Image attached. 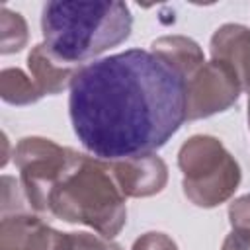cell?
Segmentation results:
<instances>
[{"instance_id": "cell-9", "label": "cell", "mask_w": 250, "mask_h": 250, "mask_svg": "<svg viewBox=\"0 0 250 250\" xmlns=\"http://www.w3.org/2000/svg\"><path fill=\"white\" fill-rule=\"evenodd\" d=\"M213 59L229 62L240 86L250 94V29L238 23H227L215 31L211 37Z\"/></svg>"}, {"instance_id": "cell-18", "label": "cell", "mask_w": 250, "mask_h": 250, "mask_svg": "<svg viewBox=\"0 0 250 250\" xmlns=\"http://www.w3.org/2000/svg\"><path fill=\"white\" fill-rule=\"evenodd\" d=\"M248 125H250V102H248Z\"/></svg>"}, {"instance_id": "cell-6", "label": "cell", "mask_w": 250, "mask_h": 250, "mask_svg": "<svg viewBox=\"0 0 250 250\" xmlns=\"http://www.w3.org/2000/svg\"><path fill=\"white\" fill-rule=\"evenodd\" d=\"M240 90V80L229 62L219 59L203 62L188 78V119L225 111L238 100Z\"/></svg>"}, {"instance_id": "cell-12", "label": "cell", "mask_w": 250, "mask_h": 250, "mask_svg": "<svg viewBox=\"0 0 250 250\" xmlns=\"http://www.w3.org/2000/svg\"><path fill=\"white\" fill-rule=\"evenodd\" d=\"M0 94L2 100L14 105L33 104L41 98V92L31 76L20 68H4L0 76Z\"/></svg>"}, {"instance_id": "cell-11", "label": "cell", "mask_w": 250, "mask_h": 250, "mask_svg": "<svg viewBox=\"0 0 250 250\" xmlns=\"http://www.w3.org/2000/svg\"><path fill=\"white\" fill-rule=\"evenodd\" d=\"M150 51H154L156 55L166 59L174 68H178L186 76V80L205 62L203 51L199 49V45L188 37H182V35L160 37L152 43Z\"/></svg>"}, {"instance_id": "cell-17", "label": "cell", "mask_w": 250, "mask_h": 250, "mask_svg": "<svg viewBox=\"0 0 250 250\" xmlns=\"http://www.w3.org/2000/svg\"><path fill=\"white\" fill-rule=\"evenodd\" d=\"M223 250H250V230H232L225 238Z\"/></svg>"}, {"instance_id": "cell-4", "label": "cell", "mask_w": 250, "mask_h": 250, "mask_svg": "<svg viewBox=\"0 0 250 250\" xmlns=\"http://www.w3.org/2000/svg\"><path fill=\"white\" fill-rule=\"evenodd\" d=\"M184 172V191L199 207H215L236 189L240 170L225 146L207 135H195L178 154Z\"/></svg>"}, {"instance_id": "cell-1", "label": "cell", "mask_w": 250, "mask_h": 250, "mask_svg": "<svg viewBox=\"0 0 250 250\" xmlns=\"http://www.w3.org/2000/svg\"><path fill=\"white\" fill-rule=\"evenodd\" d=\"M68 113L74 135L100 160L152 154L188 119V80L154 51L129 49L80 66Z\"/></svg>"}, {"instance_id": "cell-15", "label": "cell", "mask_w": 250, "mask_h": 250, "mask_svg": "<svg viewBox=\"0 0 250 250\" xmlns=\"http://www.w3.org/2000/svg\"><path fill=\"white\" fill-rule=\"evenodd\" d=\"M232 230H250V195L236 199L229 209Z\"/></svg>"}, {"instance_id": "cell-16", "label": "cell", "mask_w": 250, "mask_h": 250, "mask_svg": "<svg viewBox=\"0 0 250 250\" xmlns=\"http://www.w3.org/2000/svg\"><path fill=\"white\" fill-rule=\"evenodd\" d=\"M133 250H178L174 240L164 232H146L135 240Z\"/></svg>"}, {"instance_id": "cell-2", "label": "cell", "mask_w": 250, "mask_h": 250, "mask_svg": "<svg viewBox=\"0 0 250 250\" xmlns=\"http://www.w3.org/2000/svg\"><path fill=\"white\" fill-rule=\"evenodd\" d=\"M133 16L125 2H47L41 31L47 49L62 62H80L102 55L131 35Z\"/></svg>"}, {"instance_id": "cell-7", "label": "cell", "mask_w": 250, "mask_h": 250, "mask_svg": "<svg viewBox=\"0 0 250 250\" xmlns=\"http://www.w3.org/2000/svg\"><path fill=\"white\" fill-rule=\"evenodd\" d=\"M107 164L125 197H146L158 193L166 184V164L156 154H145Z\"/></svg>"}, {"instance_id": "cell-14", "label": "cell", "mask_w": 250, "mask_h": 250, "mask_svg": "<svg viewBox=\"0 0 250 250\" xmlns=\"http://www.w3.org/2000/svg\"><path fill=\"white\" fill-rule=\"evenodd\" d=\"M55 250H121L105 236L90 232H59Z\"/></svg>"}, {"instance_id": "cell-8", "label": "cell", "mask_w": 250, "mask_h": 250, "mask_svg": "<svg viewBox=\"0 0 250 250\" xmlns=\"http://www.w3.org/2000/svg\"><path fill=\"white\" fill-rule=\"evenodd\" d=\"M59 232L35 215L14 213L2 217L0 250H55Z\"/></svg>"}, {"instance_id": "cell-13", "label": "cell", "mask_w": 250, "mask_h": 250, "mask_svg": "<svg viewBox=\"0 0 250 250\" xmlns=\"http://www.w3.org/2000/svg\"><path fill=\"white\" fill-rule=\"evenodd\" d=\"M0 31H2V47L4 55L20 51L27 41V25L21 14L8 10L6 6L0 8Z\"/></svg>"}, {"instance_id": "cell-5", "label": "cell", "mask_w": 250, "mask_h": 250, "mask_svg": "<svg viewBox=\"0 0 250 250\" xmlns=\"http://www.w3.org/2000/svg\"><path fill=\"white\" fill-rule=\"evenodd\" d=\"M76 150L64 148L49 139L25 137L14 150V162L20 170L21 189L31 209L49 211V195L76 158Z\"/></svg>"}, {"instance_id": "cell-10", "label": "cell", "mask_w": 250, "mask_h": 250, "mask_svg": "<svg viewBox=\"0 0 250 250\" xmlns=\"http://www.w3.org/2000/svg\"><path fill=\"white\" fill-rule=\"evenodd\" d=\"M27 66H29V76L37 84L41 96L45 94H59L64 88H70L76 72L80 66L66 64L59 61L45 43L35 45L27 57Z\"/></svg>"}, {"instance_id": "cell-3", "label": "cell", "mask_w": 250, "mask_h": 250, "mask_svg": "<svg viewBox=\"0 0 250 250\" xmlns=\"http://www.w3.org/2000/svg\"><path fill=\"white\" fill-rule=\"evenodd\" d=\"M49 213L68 223L88 225L105 238L115 236L127 219L125 195L109 164L80 152L68 172L53 188Z\"/></svg>"}]
</instances>
